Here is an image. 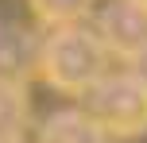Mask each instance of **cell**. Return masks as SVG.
<instances>
[{
	"label": "cell",
	"instance_id": "6da1fadb",
	"mask_svg": "<svg viewBox=\"0 0 147 143\" xmlns=\"http://www.w3.org/2000/svg\"><path fill=\"white\" fill-rule=\"evenodd\" d=\"M39 74L58 93L85 97L105 74H109V46L97 39L93 27H58L47 35L43 54H39Z\"/></svg>",
	"mask_w": 147,
	"mask_h": 143
},
{
	"label": "cell",
	"instance_id": "7a4b0ae2",
	"mask_svg": "<svg viewBox=\"0 0 147 143\" xmlns=\"http://www.w3.org/2000/svg\"><path fill=\"white\" fill-rule=\"evenodd\" d=\"M81 112L116 139H136L147 132V85L136 74H105L81 97Z\"/></svg>",
	"mask_w": 147,
	"mask_h": 143
},
{
	"label": "cell",
	"instance_id": "3957f363",
	"mask_svg": "<svg viewBox=\"0 0 147 143\" xmlns=\"http://www.w3.org/2000/svg\"><path fill=\"white\" fill-rule=\"evenodd\" d=\"M97 39L109 46V54L136 58L147 50V0H109L97 12Z\"/></svg>",
	"mask_w": 147,
	"mask_h": 143
},
{
	"label": "cell",
	"instance_id": "277c9868",
	"mask_svg": "<svg viewBox=\"0 0 147 143\" xmlns=\"http://www.w3.org/2000/svg\"><path fill=\"white\" fill-rule=\"evenodd\" d=\"M39 54L43 43L31 31H23L12 19H0V85L27 89V81L39 74Z\"/></svg>",
	"mask_w": 147,
	"mask_h": 143
},
{
	"label": "cell",
	"instance_id": "5b68a950",
	"mask_svg": "<svg viewBox=\"0 0 147 143\" xmlns=\"http://www.w3.org/2000/svg\"><path fill=\"white\" fill-rule=\"evenodd\" d=\"M35 143H109V136L81 108H58L43 120Z\"/></svg>",
	"mask_w": 147,
	"mask_h": 143
},
{
	"label": "cell",
	"instance_id": "8992f818",
	"mask_svg": "<svg viewBox=\"0 0 147 143\" xmlns=\"http://www.w3.org/2000/svg\"><path fill=\"white\" fill-rule=\"evenodd\" d=\"M31 15H35L39 23H47V27H74V23H81L89 15V8H93V0H27Z\"/></svg>",
	"mask_w": 147,
	"mask_h": 143
},
{
	"label": "cell",
	"instance_id": "52a82bcc",
	"mask_svg": "<svg viewBox=\"0 0 147 143\" xmlns=\"http://www.w3.org/2000/svg\"><path fill=\"white\" fill-rule=\"evenodd\" d=\"M27 120V89L0 85V136H20Z\"/></svg>",
	"mask_w": 147,
	"mask_h": 143
},
{
	"label": "cell",
	"instance_id": "ba28073f",
	"mask_svg": "<svg viewBox=\"0 0 147 143\" xmlns=\"http://www.w3.org/2000/svg\"><path fill=\"white\" fill-rule=\"evenodd\" d=\"M128 62H132V66H128V74H136V77L147 85V50H140L136 58H128Z\"/></svg>",
	"mask_w": 147,
	"mask_h": 143
},
{
	"label": "cell",
	"instance_id": "9c48e42d",
	"mask_svg": "<svg viewBox=\"0 0 147 143\" xmlns=\"http://www.w3.org/2000/svg\"><path fill=\"white\" fill-rule=\"evenodd\" d=\"M0 143H23V136H0Z\"/></svg>",
	"mask_w": 147,
	"mask_h": 143
}]
</instances>
